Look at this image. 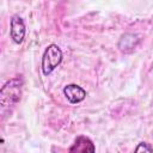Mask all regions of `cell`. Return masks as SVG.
Listing matches in <instances>:
<instances>
[{
	"label": "cell",
	"instance_id": "cell-1",
	"mask_svg": "<svg viewBox=\"0 0 153 153\" xmlns=\"http://www.w3.org/2000/svg\"><path fill=\"white\" fill-rule=\"evenodd\" d=\"M23 92V79L16 76L8 80L0 91V112L2 117L11 114L12 109L22 98Z\"/></svg>",
	"mask_w": 153,
	"mask_h": 153
},
{
	"label": "cell",
	"instance_id": "cell-2",
	"mask_svg": "<svg viewBox=\"0 0 153 153\" xmlns=\"http://www.w3.org/2000/svg\"><path fill=\"white\" fill-rule=\"evenodd\" d=\"M62 51L56 44H50L44 50L42 56V72L44 75H49L62 61Z\"/></svg>",
	"mask_w": 153,
	"mask_h": 153
},
{
	"label": "cell",
	"instance_id": "cell-3",
	"mask_svg": "<svg viewBox=\"0 0 153 153\" xmlns=\"http://www.w3.org/2000/svg\"><path fill=\"white\" fill-rule=\"evenodd\" d=\"M10 35L11 38L13 39L14 43L20 44L24 41L25 37V24L22 17L14 14L11 18V29H10Z\"/></svg>",
	"mask_w": 153,
	"mask_h": 153
},
{
	"label": "cell",
	"instance_id": "cell-4",
	"mask_svg": "<svg viewBox=\"0 0 153 153\" xmlns=\"http://www.w3.org/2000/svg\"><path fill=\"white\" fill-rule=\"evenodd\" d=\"M68 153H96V147L90 137L80 135L75 139Z\"/></svg>",
	"mask_w": 153,
	"mask_h": 153
},
{
	"label": "cell",
	"instance_id": "cell-5",
	"mask_svg": "<svg viewBox=\"0 0 153 153\" xmlns=\"http://www.w3.org/2000/svg\"><path fill=\"white\" fill-rule=\"evenodd\" d=\"M63 94L66 96L68 102L72 104H78L86 98V91L75 84H69V85L65 86Z\"/></svg>",
	"mask_w": 153,
	"mask_h": 153
},
{
	"label": "cell",
	"instance_id": "cell-6",
	"mask_svg": "<svg viewBox=\"0 0 153 153\" xmlns=\"http://www.w3.org/2000/svg\"><path fill=\"white\" fill-rule=\"evenodd\" d=\"M140 38L137 35L134 33H124L121 36L120 42H118V48L121 51L124 53H130L131 50H134L136 48V45L139 44Z\"/></svg>",
	"mask_w": 153,
	"mask_h": 153
},
{
	"label": "cell",
	"instance_id": "cell-7",
	"mask_svg": "<svg viewBox=\"0 0 153 153\" xmlns=\"http://www.w3.org/2000/svg\"><path fill=\"white\" fill-rule=\"evenodd\" d=\"M134 153H153V147L148 142H139L135 147Z\"/></svg>",
	"mask_w": 153,
	"mask_h": 153
}]
</instances>
